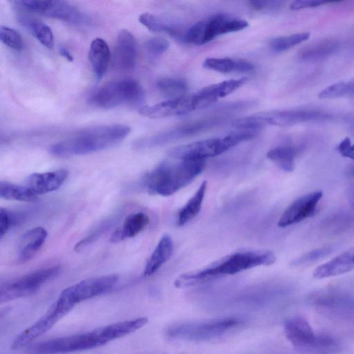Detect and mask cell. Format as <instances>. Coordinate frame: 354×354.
Listing matches in <instances>:
<instances>
[{"label": "cell", "mask_w": 354, "mask_h": 354, "mask_svg": "<svg viewBox=\"0 0 354 354\" xmlns=\"http://www.w3.org/2000/svg\"><path fill=\"white\" fill-rule=\"evenodd\" d=\"M147 322L145 317L119 322L91 331L45 340L30 349L36 353H57L95 348L140 329Z\"/></svg>", "instance_id": "1"}, {"label": "cell", "mask_w": 354, "mask_h": 354, "mask_svg": "<svg viewBox=\"0 0 354 354\" xmlns=\"http://www.w3.org/2000/svg\"><path fill=\"white\" fill-rule=\"evenodd\" d=\"M124 124L100 125L77 131L50 147V153L59 157L86 155L103 151L122 142L130 133Z\"/></svg>", "instance_id": "2"}, {"label": "cell", "mask_w": 354, "mask_h": 354, "mask_svg": "<svg viewBox=\"0 0 354 354\" xmlns=\"http://www.w3.org/2000/svg\"><path fill=\"white\" fill-rule=\"evenodd\" d=\"M275 261L274 253L269 250L236 252L201 270L180 275L176 280L175 286L178 288L192 286L257 266H270Z\"/></svg>", "instance_id": "3"}, {"label": "cell", "mask_w": 354, "mask_h": 354, "mask_svg": "<svg viewBox=\"0 0 354 354\" xmlns=\"http://www.w3.org/2000/svg\"><path fill=\"white\" fill-rule=\"evenodd\" d=\"M205 165V160L160 163L145 176V186L150 194L171 196L194 180L203 171Z\"/></svg>", "instance_id": "4"}, {"label": "cell", "mask_w": 354, "mask_h": 354, "mask_svg": "<svg viewBox=\"0 0 354 354\" xmlns=\"http://www.w3.org/2000/svg\"><path fill=\"white\" fill-rule=\"evenodd\" d=\"M330 117V115L326 112L313 109L272 110L234 120L231 124L236 129L252 130L267 125L292 126Z\"/></svg>", "instance_id": "5"}, {"label": "cell", "mask_w": 354, "mask_h": 354, "mask_svg": "<svg viewBox=\"0 0 354 354\" xmlns=\"http://www.w3.org/2000/svg\"><path fill=\"white\" fill-rule=\"evenodd\" d=\"M145 93L142 86L133 80H121L110 82L95 90L90 96L89 102L98 108L109 109L123 104L144 106Z\"/></svg>", "instance_id": "6"}, {"label": "cell", "mask_w": 354, "mask_h": 354, "mask_svg": "<svg viewBox=\"0 0 354 354\" xmlns=\"http://www.w3.org/2000/svg\"><path fill=\"white\" fill-rule=\"evenodd\" d=\"M253 136V133L248 131L235 132L178 146L170 150L169 155L180 160H205L222 154Z\"/></svg>", "instance_id": "7"}, {"label": "cell", "mask_w": 354, "mask_h": 354, "mask_svg": "<svg viewBox=\"0 0 354 354\" xmlns=\"http://www.w3.org/2000/svg\"><path fill=\"white\" fill-rule=\"evenodd\" d=\"M241 322L235 317L189 322L170 326L166 330L167 337L190 342H201L218 337L239 326Z\"/></svg>", "instance_id": "8"}, {"label": "cell", "mask_w": 354, "mask_h": 354, "mask_svg": "<svg viewBox=\"0 0 354 354\" xmlns=\"http://www.w3.org/2000/svg\"><path fill=\"white\" fill-rule=\"evenodd\" d=\"M227 120L225 115H220L192 121L167 131L139 138L135 140L133 147L138 150H141L161 146L207 131L221 124Z\"/></svg>", "instance_id": "9"}, {"label": "cell", "mask_w": 354, "mask_h": 354, "mask_svg": "<svg viewBox=\"0 0 354 354\" xmlns=\"http://www.w3.org/2000/svg\"><path fill=\"white\" fill-rule=\"evenodd\" d=\"M61 271L59 266H53L1 282L0 302H8L36 293L44 284L58 276Z\"/></svg>", "instance_id": "10"}, {"label": "cell", "mask_w": 354, "mask_h": 354, "mask_svg": "<svg viewBox=\"0 0 354 354\" xmlns=\"http://www.w3.org/2000/svg\"><path fill=\"white\" fill-rule=\"evenodd\" d=\"M76 304L62 291L57 300L36 322L27 328L12 341L10 348L19 350L30 344L48 332L57 322L66 315Z\"/></svg>", "instance_id": "11"}, {"label": "cell", "mask_w": 354, "mask_h": 354, "mask_svg": "<svg viewBox=\"0 0 354 354\" xmlns=\"http://www.w3.org/2000/svg\"><path fill=\"white\" fill-rule=\"evenodd\" d=\"M118 280L119 276L115 274L93 277L73 284L63 291L77 304L109 292Z\"/></svg>", "instance_id": "12"}, {"label": "cell", "mask_w": 354, "mask_h": 354, "mask_svg": "<svg viewBox=\"0 0 354 354\" xmlns=\"http://www.w3.org/2000/svg\"><path fill=\"white\" fill-rule=\"evenodd\" d=\"M198 109V101L194 94L169 99L153 105H144L139 109V113L144 117L154 119L182 115Z\"/></svg>", "instance_id": "13"}, {"label": "cell", "mask_w": 354, "mask_h": 354, "mask_svg": "<svg viewBox=\"0 0 354 354\" xmlns=\"http://www.w3.org/2000/svg\"><path fill=\"white\" fill-rule=\"evenodd\" d=\"M322 195L321 191H317L296 199L283 212L277 225L280 227H286L313 216Z\"/></svg>", "instance_id": "14"}, {"label": "cell", "mask_w": 354, "mask_h": 354, "mask_svg": "<svg viewBox=\"0 0 354 354\" xmlns=\"http://www.w3.org/2000/svg\"><path fill=\"white\" fill-rule=\"evenodd\" d=\"M66 169L34 173L29 175L24 185L36 196L58 189L67 179Z\"/></svg>", "instance_id": "15"}, {"label": "cell", "mask_w": 354, "mask_h": 354, "mask_svg": "<svg viewBox=\"0 0 354 354\" xmlns=\"http://www.w3.org/2000/svg\"><path fill=\"white\" fill-rule=\"evenodd\" d=\"M284 333L288 340L299 350L310 349L316 335L308 321L300 316L285 321Z\"/></svg>", "instance_id": "16"}, {"label": "cell", "mask_w": 354, "mask_h": 354, "mask_svg": "<svg viewBox=\"0 0 354 354\" xmlns=\"http://www.w3.org/2000/svg\"><path fill=\"white\" fill-rule=\"evenodd\" d=\"M137 57L136 41L134 36L126 29L118 33L114 51L113 63L122 71H129L136 65Z\"/></svg>", "instance_id": "17"}, {"label": "cell", "mask_w": 354, "mask_h": 354, "mask_svg": "<svg viewBox=\"0 0 354 354\" xmlns=\"http://www.w3.org/2000/svg\"><path fill=\"white\" fill-rule=\"evenodd\" d=\"M47 236L46 230L41 226L26 231L18 243V261L20 263H26L32 259L44 244Z\"/></svg>", "instance_id": "18"}, {"label": "cell", "mask_w": 354, "mask_h": 354, "mask_svg": "<svg viewBox=\"0 0 354 354\" xmlns=\"http://www.w3.org/2000/svg\"><path fill=\"white\" fill-rule=\"evenodd\" d=\"M247 81L246 77L228 80L207 86L195 93L199 108L208 106L218 99L224 97L242 86Z\"/></svg>", "instance_id": "19"}, {"label": "cell", "mask_w": 354, "mask_h": 354, "mask_svg": "<svg viewBox=\"0 0 354 354\" xmlns=\"http://www.w3.org/2000/svg\"><path fill=\"white\" fill-rule=\"evenodd\" d=\"M149 223L150 219L147 214L142 212L132 213L127 216L122 225L113 232L109 241L118 243L133 238L144 231Z\"/></svg>", "instance_id": "20"}, {"label": "cell", "mask_w": 354, "mask_h": 354, "mask_svg": "<svg viewBox=\"0 0 354 354\" xmlns=\"http://www.w3.org/2000/svg\"><path fill=\"white\" fill-rule=\"evenodd\" d=\"M248 23L243 19L226 14H220L207 20L206 42L218 35L236 32L248 27Z\"/></svg>", "instance_id": "21"}, {"label": "cell", "mask_w": 354, "mask_h": 354, "mask_svg": "<svg viewBox=\"0 0 354 354\" xmlns=\"http://www.w3.org/2000/svg\"><path fill=\"white\" fill-rule=\"evenodd\" d=\"M354 269V250L344 252L318 266L313 272L316 279H324L344 274Z\"/></svg>", "instance_id": "22"}, {"label": "cell", "mask_w": 354, "mask_h": 354, "mask_svg": "<svg viewBox=\"0 0 354 354\" xmlns=\"http://www.w3.org/2000/svg\"><path fill=\"white\" fill-rule=\"evenodd\" d=\"M173 248V240L170 235L163 234L147 261L143 276L148 277L156 273L170 259Z\"/></svg>", "instance_id": "23"}, {"label": "cell", "mask_w": 354, "mask_h": 354, "mask_svg": "<svg viewBox=\"0 0 354 354\" xmlns=\"http://www.w3.org/2000/svg\"><path fill=\"white\" fill-rule=\"evenodd\" d=\"M110 57L109 46L103 39L97 37L91 41L88 50V60L97 80H100L106 73Z\"/></svg>", "instance_id": "24"}, {"label": "cell", "mask_w": 354, "mask_h": 354, "mask_svg": "<svg viewBox=\"0 0 354 354\" xmlns=\"http://www.w3.org/2000/svg\"><path fill=\"white\" fill-rule=\"evenodd\" d=\"M44 15L76 24L88 21L86 16L64 0H48Z\"/></svg>", "instance_id": "25"}, {"label": "cell", "mask_w": 354, "mask_h": 354, "mask_svg": "<svg viewBox=\"0 0 354 354\" xmlns=\"http://www.w3.org/2000/svg\"><path fill=\"white\" fill-rule=\"evenodd\" d=\"M207 183L203 181L189 199L185 205L180 209L177 215L176 224L183 226L193 220L200 212L205 198Z\"/></svg>", "instance_id": "26"}, {"label": "cell", "mask_w": 354, "mask_h": 354, "mask_svg": "<svg viewBox=\"0 0 354 354\" xmlns=\"http://www.w3.org/2000/svg\"><path fill=\"white\" fill-rule=\"evenodd\" d=\"M339 46V43L337 39H323L302 48L299 53V57L306 61L322 59L333 54Z\"/></svg>", "instance_id": "27"}, {"label": "cell", "mask_w": 354, "mask_h": 354, "mask_svg": "<svg viewBox=\"0 0 354 354\" xmlns=\"http://www.w3.org/2000/svg\"><path fill=\"white\" fill-rule=\"evenodd\" d=\"M138 20L141 24L149 30L153 32H167L173 37L183 41L185 33L179 30L176 26L164 19L149 12H145L139 16Z\"/></svg>", "instance_id": "28"}, {"label": "cell", "mask_w": 354, "mask_h": 354, "mask_svg": "<svg viewBox=\"0 0 354 354\" xmlns=\"http://www.w3.org/2000/svg\"><path fill=\"white\" fill-rule=\"evenodd\" d=\"M20 23L44 46L52 49L54 46V37L50 28L44 23L20 17Z\"/></svg>", "instance_id": "29"}, {"label": "cell", "mask_w": 354, "mask_h": 354, "mask_svg": "<svg viewBox=\"0 0 354 354\" xmlns=\"http://www.w3.org/2000/svg\"><path fill=\"white\" fill-rule=\"evenodd\" d=\"M298 150L290 146L277 147L267 152V158L282 170L290 172L294 169L295 160Z\"/></svg>", "instance_id": "30"}, {"label": "cell", "mask_w": 354, "mask_h": 354, "mask_svg": "<svg viewBox=\"0 0 354 354\" xmlns=\"http://www.w3.org/2000/svg\"><path fill=\"white\" fill-rule=\"evenodd\" d=\"M0 197L5 200L25 202L34 201L37 198L24 184L18 185L8 181H1Z\"/></svg>", "instance_id": "31"}, {"label": "cell", "mask_w": 354, "mask_h": 354, "mask_svg": "<svg viewBox=\"0 0 354 354\" xmlns=\"http://www.w3.org/2000/svg\"><path fill=\"white\" fill-rule=\"evenodd\" d=\"M158 91L169 99L185 95L187 90V83L180 79L166 77L156 83Z\"/></svg>", "instance_id": "32"}, {"label": "cell", "mask_w": 354, "mask_h": 354, "mask_svg": "<svg viewBox=\"0 0 354 354\" xmlns=\"http://www.w3.org/2000/svg\"><path fill=\"white\" fill-rule=\"evenodd\" d=\"M310 35L309 32H303L277 37L270 40V46L274 52H283L308 40Z\"/></svg>", "instance_id": "33"}, {"label": "cell", "mask_w": 354, "mask_h": 354, "mask_svg": "<svg viewBox=\"0 0 354 354\" xmlns=\"http://www.w3.org/2000/svg\"><path fill=\"white\" fill-rule=\"evenodd\" d=\"M354 94V81L339 82L333 84L324 90L319 94L321 99H334Z\"/></svg>", "instance_id": "34"}, {"label": "cell", "mask_w": 354, "mask_h": 354, "mask_svg": "<svg viewBox=\"0 0 354 354\" xmlns=\"http://www.w3.org/2000/svg\"><path fill=\"white\" fill-rule=\"evenodd\" d=\"M315 299L317 305L335 308H354V298L341 295H324Z\"/></svg>", "instance_id": "35"}, {"label": "cell", "mask_w": 354, "mask_h": 354, "mask_svg": "<svg viewBox=\"0 0 354 354\" xmlns=\"http://www.w3.org/2000/svg\"><path fill=\"white\" fill-rule=\"evenodd\" d=\"M207 20L197 22L188 29L184 35L183 42L202 45L206 42Z\"/></svg>", "instance_id": "36"}, {"label": "cell", "mask_w": 354, "mask_h": 354, "mask_svg": "<svg viewBox=\"0 0 354 354\" xmlns=\"http://www.w3.org/2000/svg\"><path fill=\"white\" fill-rule=\"evenodd\" d=\"M204 68L222 73L236 71V59L231 58H207L203 64Z\"/></svg>", "instance_id": "37"}, {"label": "cell", "mask_w": 354, "mask_h": 354, "mask_svg": "<svg viewBox=\"0 0 354 354\" xmlns=\"http://www.w3.org/2000/svg\"><path fill=\"white\" fill-rule=\"evenodd\" d=\"M334 250L332 246H325L320 248L311 250L302 256L294 259L292 265L295 266H301L313 263L319 259L324 258L329 255Z\"/></svg>", "instance_id": "38"}, {"label": "cell", "mask_w": 354, "mask_h": 354, "mask_svg": "<svg viewBox=\"0 0 354 354\" xmlns=\"http://www.w3.org/2000/svg\"><path fill=\"white\" fill-rule=\"evenodd\" d=\"M0 39L7 46L16 50L22 48L23 43L21 37L15 30L6 26L0 27Z\"/></svg>", "instance_id": "39"}, {"label": "cell", "mask_w": 354, "mask_h": 354, "mask_svg": "<svg viewBox=\"0 0 354 354\" xmlns=\"http://www.w3.org/2000/svg\"><path fill=\"white\" fill-rule=\"evenodd\" d=\"M112 222L111 220H108L101 223L95 230L75 244L74 247L75 251L80 252L88 245L95 242L111 226Z\"/></svg>", "instance_id": "40"}, {"label": "cell", "mask_w": 354, "mask_h": 354, "mask_svg": "<svg viewBox=\"0 0 354 354\" xmlns=\"http://www.w3.org/2000/svg\"><path fill=\"white\" fill-rule=\"evenodd\" d=\"M169 46L168 41L162 37L151 38L145 44L147 51L154 56L164 53L167 50Z\"/></svg>", "instance_id": "41"}, {"label": "cell", "mask_w": 354, "mask_h": 354, "mask_svg": "<svg viewBox=\"0 0 354 354\" xmlns=\"http://www.w3.org/2000/svg\"><path fill=\"white\" fill-rule=\"evenodd\" d=\"M343 1L345 0H294L290 4V9L295 10L308 9Z\"/></svg>", "instance_id": "42"}, {"label": "cell", "mask_w": 354, "mask_h": 354, "mask_svg": "<svg viewBox=\"0 0 354 354\" xmlns=\"http://www.w3.org/2000/svg\"><path fill=\"white\" fill-rule=\"evenodd\" d=\"M286 0H250L253 8L257 10H273L279 8Z\"/></svg>", "instance_id": "43"}, {"label": "cell", "mask_w": 354, "mask_h": 354, "mask_svg": "<svg viewBox=\"0 0 354 354\" xmlns=\"http://www.w3.org/2000/svg\"><path fill=\"white\" fill-rule=\"evenodd\" d=\"M14 221V216L11 212L4 208L0 209V238L8 231L11 224Z\"/></svg>", "instance_id": "44"}, {"label": "cell", "mask_w": 354, "mask_h": 354, "mask_svg": "<svg viewBox=\"0 0 354 354\" xmlns=\"http://www.w3.org/2000/svg\"><path fill=\"white\" fill-rule=\"evenodd\" d=\"M337 150L342 156L354 160V143L349 138L344 139L337 146Z\"/></svg>", "instance_id": "45"}, {"label": "cell", "mask_w": 354, "mask_h": 354, "mask_svg": "<svg viewBox=\"0 0 354 354\" xmlns=\"http://www.w3.org/2000/svg\"><path fill=\"white\" fill-rule=\"evenodd\" d=\"M253 65L249 62L236 59V72L245 73L252 70Z\"/></svg>", "instance_id": "46"}, {"label": "cell", "mask_w": 354, "mask_h": 354, "mask_svg": "<svg viewBox=\"0 0 354 354\" xmlns=\"http://www.w3.org/2000/svg\"><path fill=\"white\" fill-rule=\"evenodd\" d=\"M59 53L61 56L64 57L69 62H73V57L71 52L64 46H59Z\"/></svg>", "instance_id": "47"}, {"label": "cell", "mask_w": 354, "mask_h": 354, "mask_svg": "<svg viewBox=\"0 0 354 354\" xmlns=\"http://www.w3.org/2000/svg\"><path fill=\"white\" fill-rule=\"evenodd\" d=\"M347 196L349 203L352 209L354 210V187L348 190Z\"/></svg>", "instance_id": "48"}, {"label": "cell", "mask_w": 354, "mask_h": 354, "mask_svg": "<svg viewBox=\"0 0 354 354\" xmlns=\"http://www.w3.org/2000/svg\"><path fill=\"white\" fill-rule=\"evenodd\" d=\"M347 174L351 176H353L354 177V165L350 166L348 169H347Z\"/></svg>", "instance_id": "49"}, {"label": "cell", "mask_w": 354, "mask_h": 354, "mask_svg": "<svg viewBox=\"0 0 354 354\" xmlns=\"http://www.w3.org/2000/svg\"><path fill=\"white\" fill-rule=\"evenodd\" d=\"M10 1H12L13 0H10Z\"/></svg>", "instance_id": "50"}, {"label": "cell", "mask_w": 354, "mask_h": 354, "mask_svg": "<svg viewBox=\"0 0 354 354\" xmlns=\"http://www.w3.org/2000/svg\"><path fill=\"white\" fill-rule=\"evenodd\" d=\"M353 97H354V94H353Z\"/></svg>", "instance_id": "51"}]
</instances>
